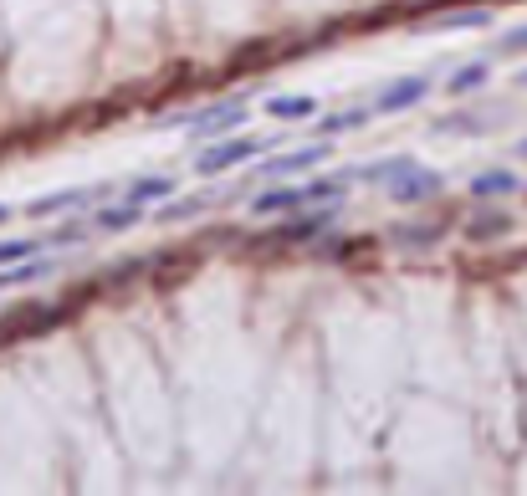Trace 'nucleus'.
Wrapping results in <instances>:
<instances>
[{"label":"nucleus","mask_w":527,"mask_h":496,"mask_svg":"<svg viewBox=\"0 0 527 496\" xmlns=\"http://www.w3.org/2000/svg\"><path fill=\"white\" fill-rule=\"evenodd\" d=\"M57 323H67V302H26V307H16V312L0 318V343L36 338V333H47Z\"/></svg>","instance_id":"nucleus-1"},{"label":"nucleus","mask_w":527,"mask_h":496,"mask_svg":"<svg viewBox=\"0 0 527 496\" xmlns=\"http://www.w3.org/2000/svg\"><path fill=\"white\" fill-rule=\"evenodd\" d=\"M441 190H446V179L435 174V169H425V164H410L405 174L389 179V200L394 205H425V200H435Z\"/></svg>","instance_id":"nucleus-2"},{"label":"nucleus","mask_w":527,"mask_h":496,"mask_svg":"<svg viewBox=\"0 0 527 496\" xmlns=\"http://www.w3.org/2000/svg\"><path fill=\"white\" fill-rule=\"evenodd\" d=\"M261 149H272L267 139H226V144H210L205 154H195V169L200 174H226L236 164H251Z\"/></svg>","instance_id":"nucleus-3"},{"label":"nucleus","mask_w":527,"mask_h":496,"mask_svg":"<svg viewBox=\"0 0 527 496\" xmlns=\"http://www.w3.org/2000/svg\"><path fill=\"white\" fill-rule=\"evenodd\" d=\"M328 225V215H302V220H287V225H277L272 236H261V241H246V246H256V251H282V246H307L318 231Z\"/></svg>","instance_id":"nucleus-4"},{"label":"nucleus","mask_w":527,"mask_h":496,"mask_svg":"<svg viewBox=\"0 0 527 496\" xmlns=\"http://www.w3.org/2000/svg\"><path fill=\"white\" fill-rule=\"evenodd\" d=\"M241 123H246V108L241 103H215V108H205V113L190 118V133H195V139H221V133H231Z\"/></svg>","instance_id":"nucleus-5"},{"label":"nucleus","mask_w":527,"mask_h":496,"mask_svg":"<svg viewBox=\"0 0 527 496\" xmlns=\"http://www.w3.org/2000/svg\"><path fill=\"white\" fill-rule=\"evenodd\" d=\"M108 190H113V185H93V190H62V195H41V200H31V205H26V215L47 220V215H62V210H72V205H98V200H108Z\"/></svg>","instance_id":"nucleus-6"},{"label":"nucleus","mask_w":527,"mask_h":496,"mask_svg":"<svg viewBox=\"0 0 527 496\" xmlns=\"http://www.w3.org/2000/svg\"><path fill=\"white\" fill-rule=\"evenodd\" d=\"M425 93H430V77H400V82H389L384 93L374 98V113H405V108H415Z\"/></svg>","instance_id":"nucleus-7"},{"label":"nucleus","mask_w":527,"mask_h":496,"mask_svg":"<svg viewBox=\"0 0 527 496\" xmlns=\"http://www.w3.org/2000/svg\"><path fill=\"white\" fill-rule=\"evenodd\" d=\"M328 154H333L328 144H307V149H297V154H282V159H272V164L261 169V174H307V169H318Z\"/></svg>","instance_id":"nucleus-8"},{"label":"nucleus","mask_w":527,"mask_h":496,"mask_svg":"<svg viewBox=\"0 0 527 496\" xmlns=\"http://www.w3.org/2000/svg\"><path fill=\"white\" fill-rule=\"evenodd\" d=\"M267 113L277 123H307V118H318V98H307V93H292V98H272Z\"/></svg>","instance_id":"nucleus-9"},{"label":"nucleus","mask_w":527,"mask_h":496,"mask_svg":"<svg viewBox=\"0 0 527 496\" xmlns=\"http://www.w3.org/2000/svg\"><path fill=\"white\" fill-rule=\"evenodd\" d=\"M307 200H313V190H267V195H256L251 200V210L256 215H282V210H297V205H307Z\"/></svg>","instance_id":"nucleus-10"},{"label":"nucleus","mask_w":527,"mask_h":496,"mask_svg":"<svg viewBox=\"0 0 527 496\" xmlns=\"http://www.w3.org/2000/svg\"><path fill=\"white\" fill-rule=\"evenodd\" d=\"M512 190H517V174H512V169H487V174L471 179V195H476V200H502V195H512Z\"/></svg>","instance_id":"nucleus-11"},{"label":"nucleus","mask_w":527,"mask_h":496,"mask_svg":"<svg viewBox=\"0 0 527 496\" xmlns=\"http://www.w3.org/2000/svg\"><path fill=\"white\" fill-rule=\"evenodd\" d=\"M507 231H512V220H507L502 210H481V215L466 220V236H471V241H497V236H507Z\"/></svg>","instance_id":"nucleus-12"},{"label":"nucleus","mask_w":527,"mask_h":496,"mask_svg":"<svg viewBox=\"0 0 527 496\" xmlns=\"http://www.w3.org/2000/svg\"><path fill=\"white\" fill-rule=\"evenodd\" d=\"M174 190H180V185H174L169 174H149V179H139V185H128V200H134V205H149V200H169Z\"/></svg>","instance_id":"nucleus-13"},{"label":"nucleus","mask_w":527,"mask_h":496,"mask_svg":"<svg viewBox=\"0 0 527 496\" xmlns=\"http://www.w3.org/2000/svg\"><path fill=\"white\" fill-rule=\"evenodd\" d=\"M487 21H492V11H487V6H476V11L441 16V21H430V26H420V31H471V26H487Z\"/></svg>","instance_id":"nucleus-14"},{"label":"nucleus","mask_w":527,"mask_h":496,"mask_svg":"<svg viewBox=\"0 0 527 496\" xmlns=\"http://www.w3.org/2000/svg\"><path fill=\"white\" fill-rule=\"evenodd\" d=\"M487 77H492V67H487V62H466L461 72H451V82H446V87H451V98H461V93H476V87L487 82Z\"/></svg>","instance_id":"nucleus-15"},{"label":"nucleus","mask_w":527,"mask_h":496,"mask_svg":"<svg viewBox=\"0 0 527 496\" xmlns=\"http://www.w3.org/2000/svg\"><path fill=\"white\" fill-rule=\"evenodd\" d=\"M374 118V108H354V113H333V118H323V139H338V133H354V128H364Z\"/></svg>","instance_id":"nucleus-16"},{"label":"nucleus","mask_w":527,"mask_h":496,"mask_svg":"<svg viewBox=\"0 0 527 496\" xmlns=\"http://www.w3.org/2000/svg\"><path fill=\"white\" fill-rule=\"evenodd\" d=\"M139 215H144V205L123 200L118 210H103V215H98V231H128V225H139Z\"/></svg>","instance_id":"nucleus-17"},{"label":"nucleus","mask_w":527,"mask_h":496,"mask_svg":"<svg viewBox=\"0 0 527 496\" xmlns=\"http://www.w3.org/2000/svg\"><path fill=\"white\" fill-rule=\"evenodd\" d=\"M410 164H415L410 154H400V159H379V164H364V169H359V179H374V185H389V179H394V174H405Z\"/></svg>","instance_id":"nucleus-18"},{"label":"nucleus","mask_w":527,"mask_h":496,"mask_svg":"<svg viewBox=\"0 0 527 496\" xmlns=\"http://www.w3.org/2000/svg\"><path fill=\"white\" fill-rule=\"evenodd\" d=\"M400 246H435L441 241V231H435V225H400V236H394Z\"/></svg>","instance_id":"nucleus-19"},{"label":"nucleus","mask_w":527,"mask_h":496,"mask_svg":"<svg viewBox=\"0 0 527 496\" xmlns=\"http://www.w3.org/2000/svg\"><path fill=\"white\" fill-rule=\"evenodd\" d=\"M41 272H47V261H26V266H16V272H0V287H21V282H36Z\"/></svg>","instance_id":"nucleus-20"},{"label":"nucleus","mask_w":527,"mask_h":496,"mask_svg":"<svg viewBox=\"0 0 527 496\" xmlns=\"http://www.w3.org/2000/svg\"><path fill=\"white\" fill-rule=\"evenodd\" d=\"M36 246L31 241H0V266H11V261H26Z\"/></svg>","instance_id":"nucleus-21"},{"label":"nucleus","mask_w":527,"mask_h":496,"mask_svg":"<svg viewBox=\"0 0 527 496\" xmlns=\"http://www.w3.org/2000/svg\"><path fill=\"white\" fill-rule=\"evenodd\" d=\"M497 52H507V57H517V52H527V26H522V31H507V36L497 41Z\"/></svg>","instance_id":"nucleus-22"},{"label":"nucleus","mask_w":527,"mask_h":496,"mask_svg":"<svg viewBox=\"0 0 527 496\" xmlns=\"http://www.w3.org/2000/svg\"><path fill=\"white\" fill-rule=\"evenodd\" d=\"M205 200H180V205H164V220H185V215H195Z\"/></svg>","instance_id":"nucleus-23"},{"label":"nucleus","mask_w":527,"mask_h":496,"mask_svg":"<svg viewBox=\"0 0 527 496\" xmlns=\"http://www.w3.org/2000/svg\"><path fill=\"white\" fill-rule=\"evenodd\" d=\"M517 159H527V139H522V144H517Z\"/></svg>","instance_id":"nucleus-24"},{"label":"nucleus","mask_w":527,"mask_h":496,"mask_svg":"<svg viewBox=\"0 0 527 496\" xmlns=\"http://www.w3.org/2000/svg\"><path fill=\"white\" fill-rule=\"evenodd\" d=\"M6 220H11V210H6V205H0V225H6Z\"/></svg>","instance_id":"nucleus-25"}]
</instances>
